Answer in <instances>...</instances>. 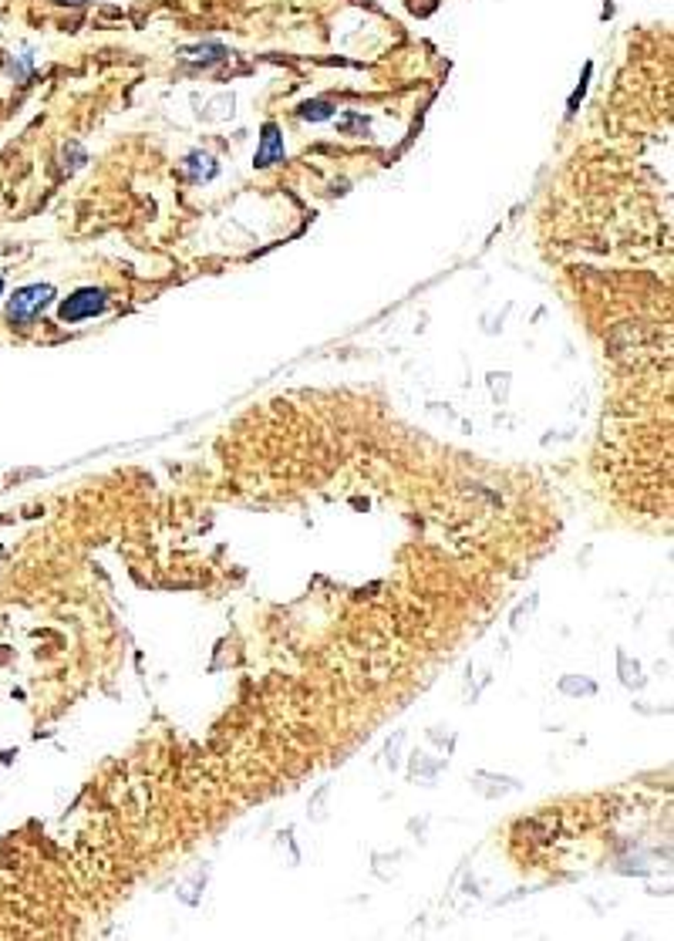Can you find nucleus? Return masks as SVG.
I'll return each instance as SVG.
<instances>
[{"label": "nucleus", "mask_w": 674, "mask_h": 941, "mask_svg": "<svg viewBox=\"0 0 674 941\" xmlns=\"http://www.w3.org/2000/svg\"><path fill=\"white\" fill-rule=\"evenodd\" d=\"M54 297V287L51 284H31L24 291H17L11 297V304H7V314H11L14 324H27L34 321L41 310L48 308V300Z\"/></svg>", "instance_id": "obj_1"}, {"label": "nucleus", "mask_w": 674, "mask_h": 941, "mask_svg": "<svg viewBox=\"0 0 674 941\" xmlns=\"http://www.w3.org/2000/svg\"><path fill=\"white\" fill-rule=\"evenodd\" d=\"M105 304H108V294H105V291H98V287H85V291L71 294L61 304V321H68V324L85 321V318H91V314L105 310Z\"/></svg>", "instance_id": "obj_2"}, {"label": "nucleus", "mask_w": 674, "mask_h": 941, "mask_svg": "<svg viewBox=\"0 0 674 941\" xmlns=\"http://www.w3.org/2000/svg\"><path fill=\"white\" fill-rule=\"evenodd\" d=\"M283 135L281 129L273 125V122H267L263 125V135H260V149H256V166H273V162H283Z\"/></svg>", "instance_id": "obj_3"}, {"label": "nucleus", "mask_w": 674, "mask_h": 941, "mask_svg": "<svg viewBox=\"0 0 674 941\" xmlns=\"http://www.w3.org/2000/svg\"><path fill=\"white\" fill-rule=\"evenodd\" d=\"M186 166H189L192 180H209V176L217 172V166H213V159H209V155H203V152H192Z\"/></svg>", "instance_id": "obj_4"}, {"label": "nucleus", "mask_w": 674, "mask_h": 941, "mask_svg": "<svg viewBox=\"0 0 674 941\" xmlns=\"http://www.w3.org/2000/svg\"><path fill=\"white\" fill-rule=\"evenodd\" d=\"M300 115L310 118V122H324V118L334 115V108L328 102H307L304 108H300Z\"/></svg>", "instance_id": "obj_5"}, {"label": "nucleus", "mask_w": 674, "mask_h": 941, "mask_svg": "<svg viewBox=\"0 0 674 941\" xmlns=\"http://www.w3.org/2000/svg\"><path fill=\"white\" fill-rule=\"evenodd\" d=\"M58 4H71V7H81L85 0H58Z\"/></svg>", "instance_id": "obj_6"}, {"label": "nucleus", "mask_w": 674, "mask_h": 941, "mask_svg": "<svg viewBox=\"0 0 674 941\" xmlns=\"http://www.w3.org/2000/svg\"><path fill=\"white\" fill-rule=\"evenodd\" d=\"M0 291H4V281H0Z\"/></svg>", "instance_id": "obj_7"}]
</instances>
